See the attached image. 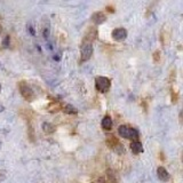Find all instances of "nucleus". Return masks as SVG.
<instances>
[{"mask_svg": "<svg viewBox=\"0 0 183 183\" xmlns=\"http://www.w3.org/2000/svg\"><path fill=\"white\" fill-rule=\"evenodd\" d=\"M118 133L124 139H129V140H133V141H137V139H139V132L134 129V128L125 126V125L119 126Z\"/></svg>", "mask_w": 183, "mask_h": 183, "instance_id": "obj_1", "label": "nucleus"}, {"mask_svg": "<svg viewBox=\"0 0 183 183\" xmlns=\"http://www.w3.org/2000/svg\"><path fill=\"white\" fill-rule=\"evenodd\" d=\"M111 83L107 77H97L95 79V87L100 93H107L110 89Z\"/></svg>", "mask_w": 183, "mask_h": 183, "instance_id": "obj_2", "label": "nucleus"}, {"mask_svg": "<svg viewBox=\"0 0 183 183\" xmlns=\"http://www.w3.org/2000/svg\"><path fill=\"white\" fill-rule=\"evenodd\" d=\"M19 87V90H21V94H22V96H23L24 99L26 100V101H29V102H32L33 99H34V93H33V90L31 89V87L25 81H21Z\"/></svg>", "mask_w": 183, "mask_h": 183, "instance_id": "obj_3", "label": "nucleus"}, {"mask_svg": "<svg viewBox=\"0 0 183 183\" xmlns=\"http://www.w3.org/2000/svg\"><path fill=\"white\" fill-rule=\"evenodd\" d=\"M107 144L109 146V148H111L114 152H117V153H119V155H121V153H124V146H122V144L120 143V142L118 141L117 139L114 137L113 135L111 136H108V139H107Z\"/></svg>", "mask_w": 183, "mask_h": 183, "instance_id": "obj_4", "label": "nucleus"}, {"mask_svg": "<svg viewBox=\"0 0 183 183\" xmlns=\"http://www.w3.org/2000/svg\"><path fill=\"white\" fill-rule=\"evenodd\" d=\"M80 54H81V61L83 62L88 61L89 58L92 57V54H93V46H92V44L84 41L83 46H81Z\"/></svg>", "mask_w": 183, "mask_h": 183, "instance_id": "obj_5", "label": "nucleus"}, {"mask_svg": "<svg viewBox=\"0 0 183 183\" xmlns=\"http://www.w3.org/2000/svg\"><path fill=\"white\" fill-rule=\"evenodd\" d=\"M127 37V31L124 28H118L114 29L112 31V38L117 41H121V40H125Z\"/></svg>", "mask_w": 183, "mask_h": 183, "instance_id": "obj_6", "label": "nucleus"}, {"mask_svg": "<svg viewBox=\"0 0 183 183\" xmlns=\"http://www.w3.org/2000/svg\"><path fill=\"white\" fill-rule=\"evenodd\" d=\"M92 21H93L95 24H102L107 21V16H105L103 13L97 12V13L93 14V16H92Z\"/></svg>", "mask_w": 183, "mask_h": 183, "instance_id": "obj_7", "label": "nucleus"}, {"mask_svg": "<svg viewBox=\"0 0 183 183\" xmlns=\"http://www.w3.org/2000/svg\"><path fill=\"white\" fill-rule=\"evenodd\" d=\"M157 175H158L159 180L164 181V182H166V181L169 180V174L168 172H167V169H165V167H161V166L158 167V169H157Z\"/></svg>", "mask_w": 183, "mask_h": 183, "instance_id": "obj_8", "label": "nucleus"}, {"mask_svg": "<svg viewBox=\"0 0 183 183\" xmlns=\"http://www.w3.org/2000/svg\"><path fill=\"white\" fill-rule=\"evenodd\" d=\"M131 150L133 151V153L135 155H139L143 151V146H142V143L140 141H133L131 143Z\"/></svg>", "mask_w": 183, "mask_h": 183, "instance_id": "obj_9", "label": "nucleus"}, {"mask_svg": "<svg viewBox=\"0 0 183 183\" xmlns=\"http://www.w3.org/2000/svg\"><path fill=\"white\" fill-rule=\"evenodd\" d=\"M102 127H103V129L105 131H110L111 128H112V120H111V118L109 117V116H105L103 118V120H102Z\"/></svg>", "mask_w": 183, "mask_h": 183, "instance_id": "obj_10", "label": "nucleus"}, {"mask_svg": "<svg viewBox=\"0 0 183 183\" xmlns=\"http://www.w3.org/2000/svg\"><path fill=\"white\" fill-rule=\"evenodd\" d=\"M42 131L45 132L46 134H52L55 131V127L51 125V124H48V122H44L42 124Z\"/></svg>", "mask_w": 183, "mask_h": 183, "instance_id": "obj_11", "label": "nucleus"}, {"mask_svg": "<svg viewBox=\"0 0 183 183\" xmlns=\"http://www.w3.org/2000/svg\"><path fill=\"white\" fill-rule=\"evenodd\" d=\"M65 113H69V114H73V113H77V109L73 107V105H71V104H66L65 107H64V110H63Z\"/></svg>", "mask_w": 183, "mask_h": 183, "instance_id": "obj_12", "label": "nucleus"}, {"mask_svg": "<svg viewBox=\"0 0 183 183\" xmlns=\"http://www.w3.org/2000/svg\"><path fill=\"white\" fill-rule=\"evenodd\" d=\"M9 40H10L9 36H6V38L4 39V41H2V45H4V47H8V46H9Z\"/></svg>", "mask_w": 183, "mask_h": 183, "instance_id": "obj_13", "label": "nucleus"}, {"mask_svg": "<svg viewBox=\"0 0 183 183\" xmlns=\"http://www.w3.org/2000/svg\"><path fill=\"white\" fill-rule=\"evenodd\" d=\"M159 54H160V53L158 52V51H157V52L153 54V58H155V61H159Z\"/></svg>", "mask_w": 183, "mask_h": 183, "instance_id": "obj_14", "label": "nucleus"}, {"mask_svg": "<svg viewBox=\"0 0 183 183\" xmlns=\"http://www.w3.org/2000/svg\"><path fill=\"white\" fill-rule=\"evenodd\" d=\"M1 111H4V107H2V105H0V112H1Z\"/></svg>", "mask_w": 183, "mask_h": 183, "instance_id": "obj_15", "label": "nucleus"}, {"mask_svg": "<svg viewBox=\"0 0 183 183\" xmlns=\"http://www.w3.org/2000/svg\"><path fill=\"white\" fill-rule=\"evenodd\" d=\"M1 30H2V29H1V25H0V32H1Z\"/></svg>", "mask_w": 183, "mask_h": 183, "instance_id": "obj_16", "label": "nucleus"}, {"mask_svg": "<svg viewBox=\"0 0 183 183\" xmlns=\"http://www.w3.org/2000/svg\"><path fill=\"white\" fill-rule=\"evenodd\" d=\"M0 92H1V86H0Z\"/></svg>", "mask_w": 183, "mask_h": 183, "instance_id": "obj_17", "label": "nucleus"}]
</instances>
